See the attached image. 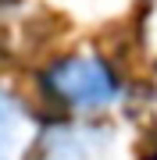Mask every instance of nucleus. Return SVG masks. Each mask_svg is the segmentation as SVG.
<instances>
[{
    "instance_id": "nucleus-1",
    "label": "nucleus",
    "mask_w": 157,
    "mask_h": 160,
    "mask_svg": "<svg viewBox=\"0 0 157 160\" xmlns=\"http://www.w3.org/2000/svg\"><path fill=\"white\" fill-rule=\"evenodd\" d=\"M43 92L71 114H100L122 96V75L100 53H64L39 75Z\"/></svg>"
},
{
    "instance_id": "nucleus-3",
    "label": "nucleus",
    "mask_w": 157,
    "mask_h": 160,
    "mask_svg": "<svg viewBox=\"0 0 157 160\" xmlns=\"http://www.w3.org/2000/svg\"><path fill=\"white\" fill-rule=\"evenodd\" d=\"M86 157H89V149L82 135H61V142L50 149V160H86Z\"/></svg>"
},
{
    "instance_id": "nucleus-2",
    "label": "nucleus",
    "mask_w": 157,
    "mask_h": 160,
    "mask_svg": "<svg viewBox=\"0 0 157 160\" xmlns=\"http://www.w3.org/2000/svg\"><path fill=\"white\" fill-rule=\"evenodd\" d=\"M22 146H25V114L7 92H0V160H18Z\"/></svg>"
}]
</instances>
